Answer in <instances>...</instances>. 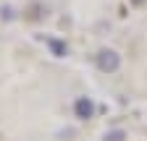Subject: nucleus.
Segmentation results:
<instances>
[{
  "instance_id": "nucleus-2",
  "label": "nucleus",
  "mask_w": 147,
  "mask_h": 141,
  "mask_svg": "<svg viewBox=\"0 0 147 141\" xmlns=\"http://www.w3.org/2000/svg\"><path fill=\"white\" fill-rule=\"evenodd\" d=\"M74 115H76L79 120L95 118V102H92L89 97H79L76 102H74Z\"/></svg>"
},
{
  "instance_id": "nucleus-3",
  "label": "nucleus",
  "mask_w": 147,
  "mask_h": 141,
  "mask_svg": "<svg viewBox=\"0 0 147 141\" xmlns=\"http://www.w3.org/2000/svg\"><path fill=\"white\" fill-rule=\"evenodd\" d=\"M47 47H50V52L55 58H66L68 55V45L61 42V39H47Z\"/></svg>"
},
{
  "instance_id": "nucleus-5",
  "label": "nucleus",
  "mask_w": 147,
  "mask_h": 141,
  "mask_svg": "<svg viewBox=\"0 0 147 141\" xmlns=\"http://www.w3.org/2000/svg\"><path fill=\"white\" fill-rule=\"evenodd\" d=\"M131 3H144V0H131Z\"/></svg>"
},
{
  "instance_id": "nucleus-4",
  "label": "nucleus",
  "mask_w": 147,
  "mask_h": 141,
  "mask_svg": "<svg viewBox=\"0 0 147 141\" xmlns=\"http://www.w3.org/2000/svg\"><path fill=\"white\" fill-rule=\"evenodd\" d=\"M102 141H126V131H121V128H116V131H108Z\"/></svg>"
},
{
  "instance_id": "nucleus-1",
  "label": "nucleus",
  "mask_w": 147,
  "mask_h": 141,
  "mask_svg": "<svg viewBox=\"0 0 147 141\" xmlns=\"http://www.w3.org/2000/svg\"><path fill=\"white\" fill-rule=\"evenodd\" d=\"M95 63H97V68L102 70V73H116V70L121 68V55L116 50H110V47H102L95 55Z\"/></svg>"
}]
</instances>
